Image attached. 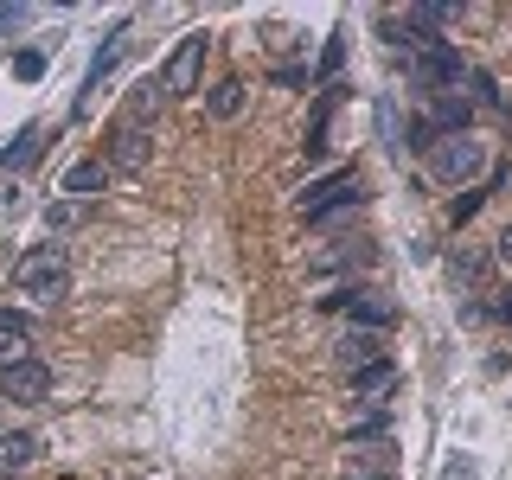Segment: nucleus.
<instances>
[{
    "mask_svg": "<svg viewBox=\"0 0 512 480\" xmlns=\"http://www.w3.org/2000/svg\"><path fill=\"white\" fill-rule=\"evenodd\" d=\"M487 314H493V320H512V288H500V295H493Z\"/></svg>",
    "mask_w": 512,
    "mask_h": 480,
    "instance_id": "obj_26",
    "label": "nucleus"
},
{
    "mask_svg": "<svg viewBox=\"0 0 512 480\" xmlns=\"http://www.w3.org/2000/svg\"><path fill=\"white\" fill-rule=\"evenodd\" d=\"M320 308L346 314L359 333H391L397 327V301L378 295V288H333V295H320Z\"/></svg>",
    "mask_w": 512,
    "mask_h": 480,
    "instance_id": "obj_4",
    "label": "nucleus"
},
{
    "mask_svg": "<svg viewBox=\"0 0 512 480\" xmlns=\"http://www.w3.org/2000/svg\"><path fill=\"white\" fill-rule=\"evenodd\" d=\"M372 359H384V333H340V365L346 372H359V365H372Z\"/></svg>",
    "mask_w": 512,
    "mask_h": 480,
    "instance_id": "obj_13",
    "label": "nucleus"
},
{
    "mask_svg": "<svg viewBox=\"0 0 512 480\" xmlns=\"http://www.w3.org/2000/svg\"><path fill=\"white\" fill-rule=\"evenodd\" d=\"M237 109H244V84L231 77V84H218V90H212V116H218V122H231Z\"/></svg>",
    "mask_w": 512,
    "mask_h": 480,
    "instance_id": "obj_19",
    "label": "nucleus"
},
{
    "mask_svg": "<svg viewBox=\"0 0 512 480\" xmlns=\"http://www.w3.org/2000/svg\"><path fill=\"white\" fill-rule=\"evenodd\" d=\"M295 205H301V218H308V224L333 218V212H352V205H365V173L346 167V173H327V180H308Z\"/></svg>",
    "mask_w": 512,
    "mask_h": 480,
    "instance_id": "obj_3",
    "label": "nucleus"
},
{
    "mask_svg": "<svg viewBox=\"0 0 512 480\" xmlns=\"http://www.w3.org/2000/svg\"><path fill=\"white\" fill-rule=\"evenodd\" d=\"M493 256H500V263L512 269V224H506V231H500V250H493Z\"/></svg>",
    "mask_w": 512,
    "mask_h": 480,
    "instance_id": "obj_27",
    "label": "nucleus"
},
{
    "mask_svg": "<svg viewBox=\"0 0 512 480\" xmlns=\"http://www.w3.org/2000/svg\"><path fill=\"white\" fill-rule=\"evenodd\" d=\"M122 45H128V32L116 26V32H109V45H103V52H96V58H90V77H84V96H77V116H90V103H96V90H103V77H109V71H116V58H122Z\"/></svg>",
    "mask_w": 512,
    "mask_h": 480,
    "instance_id": "obj_10",
    "label": "nucleus"
},
{
    "mask_svg": "<svg viewBox=\"0 0 512 480\" xmlns=\"http://www.w3.org/2000/svg\"><path fill=\"white\" fill-rule=\"evenodd\" d=\"M205 52H212V39H205V32H186V39L173 45L167 71H160V90H167V96H192L199 77H205Z\"/></svg>",
    "mask_w": 512,
    "mask_h": 480,
    "instance_id": "obj_6",
    "label": "nucleus"
},
{
    "mask_svg": "<svg viewBox=\"0 0 512 480\" xmlns=\"http://www.w3.org/2000/svg\"><path fill=\"white\" fill-rule=\"evenodd\" d=\"M13 282H20V295L32 308H52L64 288H71V256H64V244H32L20 256V269H13Z\"/></svg>",
    "mask_w": 512,
    "mask_h": 480,
    "instance_id": "obj_1",
    "label": "nucleus"
},
{
    "mask_svg": "<svg viewBox=\"0 0 512 480\" xmlns=\"http://www.w3.org/2000/svg\"><path fill=\"white\" fill-rule=\"evenodd\" d=\"M160 96H167V90H160V77H141V84H135V96H128V122H148L154 116V109H160Z\"/></svg>",
    "mask_w": 512,
    "mask_h": 480,
    "instance_id": "obj_16",
    "label": "nucleus"
},
{
    "mask_svg": "<svg viewBox=\"0 0 512 480\" xmlns=\"http://www.w3.org/2000/svg\"><path fill=\"white\" fill-rule=\"evenodd\" d=\"M32 20V7H0V32H13V26H26Z\"/></svg>",
    "mask_w": 512,
    "mask_h": 480,
    "instance_id": "obj_24",
    "label": "nucleus"
},
{
    "mask_svg": "<svg viewBox=\"0 0 512 480\" xmlns=\"http://www.w3.org/2000/svg\"><path fill=\"white\" fill-rule=\"evenodd\" d=\"M13 77H20V84H39V77H45V52H20V58H13Z\"/></svg>",
    "mask_w": 512,
    "mask_h": 480,
    "instance_id": "obj_22",
    "label": "nucleus"
},
{
    "mask_svg": "<svg viewBox=\"0 0 512 480\" xmlns=\"http://www.w3.org/2000/svg\"><path fill=\"white\" fill-rule=\"evenodd\" d=\"M340 64H346V39H340V32H333V39L320 45V84H327V77L340 71Z\"/></svg>",
    "mask_w": 512,
    "mask_h": 480,
    "instance_id": "obj_21",
    "label": "nucleus"
},
{
    "mask_svg": "<svg viewBox=\"0 0 512 480\" xmlns=\"http://www.w3.org/2000/svg\"><path fill=\"white\" fill-rule=\"evenodd\" d=\"M480 167H487V141H480V135H448V141L429 148V173H436L442 186H461V192H468Z\"/></svg>",
    "mask_w": 512,
    "mask_h": 480,
    "instance_id": "obj_5",
    "label": "nucleus"
},
{
    "mask_svg": "<svg viewBox=\"0 0 512 480\" xmlns=\"http://www.w3.org/2000/svg\"><path fill=\"white\" fill-rule=\"evenodd\" d=\"M39 154H45V128H20V135L0 148V167H7V173H26Z\"/></svg>",
    "mask_w": 512,
    "mask_h": 480,
    "instance_id": "obj_12",
    "label": "nucleus"
},
{
    "mask_svg": "<svg viewBox=\"0 0 512 480\" xmlns=\"http://www.w3.org/2000/svg\"><path fill=\"white\" fill-rule=\"evenodd\" d=\"M474 474H480V468H474V455H461V461H448V474H442V480H474Z\"/></svg>",
    "mask_w": 512,
    "mask_h": 480,
    "instance_id": "obj_25",
    "label": "nucleus"
},
{
    "mask_svg": "<svg viewBox=\"0 0 512 480\" xmlns=\"http://www.w3.org/2000/svg\"><path fill=\"white\" fill-rule=\"evenodd\" d=\"M416 122H423L436 141H448V135H468V122H474V103H468L461 90H442V96H429V109H423Z\"/></svg>",
    "mask_w": 512,
    "mask_h": 480,
    "instance_id": "obj_8",
    "label": "nucleus"
},
{
    "mask_svg": "<svg viewBox=\"0 0 512 480\" xmlns=\"http://www.w3.org/2000/svg\"><path fill=\"white\" fill-rule=\"evenodd\" d=\"M32 455H39V442H32V436H0V461H7V468H26Z\"/></svg>",
    "mask_w": 512,
    "mask_h": 480,
    "instance_id": "obj_20",
    "label": "nucleus"
},
{
    "mask_svg": "<svg viewBox=\"0 0 512 480\" xmlns=\"http://www.w3.org/2000/svg\"><path fill=\"white\" fill-rule=\"evenodd\" d=\"M404 71L423 96H442V90H461L468 64H461V52L448 39H429V45H416V52H404Z\"/></svg>",
    "mask_w": 512,
    "mask_h": 480,
    "instance_id": "obj_2",
    "label": "nucleus"
},
{
    "mask_svg": "<svg viewBox=\"0 0 512 480\" xmlns=\"http://www.w3.org/2000/svg\"><path fill=\"white\" fill-rule=\"evenodd\" d=\"M103 186H109L103 160H77V167L64 173V192H71V199H90V192H103Z\"/></svg>",
    "mask_w": 512,
    "mask_h": 480,
    "instance_id": "obj_14",
    "label": "nucleus"
},
{
    "mask_svg": "<svg viewBox=\"0 0 512 480\" xmlns=\"http://www.w3.org/2000/svg\"><path fill=\"white\" fill-rule=\"evenodd\" d=\"M391 378H397V365L391 359H372V365H359V372H352V391H359V397H378V391H391Z\"/></svg>",
    "mask_w": 512,
    "mask_h": 480,
    "instance_id": "obj_15",
    "label": "nucleus"
},
{
    "mask_svg": "<svg viewBox=\"0 0 512 480\" xmlns=\"http://www.w3.org/2000/svg\"><path fill=\"white\" fill-rule=\"evenodd\" d=\"M480 269H487V263H480L474 250H461V256H455V282H480Z\"/></svg>",
    "mask_w": 512,
    "mask_h": 480,
    "instance_id": "obj_23",
    "label": "nucleus"
},
{
    "mask_svg": "<svg viewBox=\"0 0 512 480\" xmlns=\"http://www.w3.org/2000/svg\"><path fill=\"white\" fill-rule=\"evenodd\" d=\"M468 84H474L468 103H480V109H500V116H506V96H500V84H493L487 71H468Z\"/></svg>",
    "mask_w": 512,
    "mask_h": 480,
    "instance_id": "obj_18",
    "label": "nucleus"
},
{
    "mask_svg": "<svg viewBox=\"0 0 512 480\" xmlns=\"http://www.w3.org/2000/svg\"><path fill=\"white\" fill-rule=\"evenodd\" d=\"M0 397H13V404H45L52 397V365L45 359H20L0 372Z\"/></svg>",
    "mask_w": 512,
    "mask_h": 480,
    "instance_id": "obj_7",
    "label": "nucleus"
},
{
    "mask_svg": "<svg viewBox=\"0 0 512 480\" xmlns=\"http://www.w3.org/2000/svg\"><path fill=\"white\" fill-rule=\"evenodd\" d=\"M141 160H148V128H135V122H122L116 135H109V167H122V173H135Z\"/></svg>",
    "mask_w": 512,
    "mask_h": 480,
    "instance_id": "obj_11",
    "label": "nucleus"
},
{
    "mask_svg": "<svg viewBox=\"0 0 512 480\" xmlns=\"http://www.w3.org/2000/svg\"><path fill=\"white\" fill-rule=\"evenodd\" d=\"M71 224H84V199H58V205H45V231H71Z\"/></svg>",
    "mask_w": 512,
    "mask_h": 480,
    "instance_id": "obj_17",
    "label": "nucleus"
},
{
    "mask_svg": "<svg viewBox=\"0 0 512 480\" xmlns=\"http://www.w3.org/2000/svg\"><path fill=\"white\" fill-rule=\"evenodd\" d=\"M32 314H20V308H0V372L7 365H20V359H32Z\"/></svg>",
    "mask_w": 512,
    "mask_h": 480,
    "instance_id": "obj_9",
    "label": "nucleus"
}]
</instances>
